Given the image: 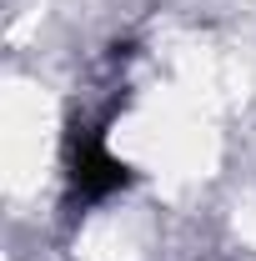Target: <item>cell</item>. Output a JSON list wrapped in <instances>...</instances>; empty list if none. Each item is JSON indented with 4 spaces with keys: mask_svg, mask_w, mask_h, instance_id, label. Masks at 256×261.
<instances>
[{
    "mask_svg": "<svg viewBox=\"0 0 256 261\" xmlns=\"http://www.w3.org/2000/svg\"><path fill=\"white\" fill-rule=\"evenodd\" d=\"M65 171H70V196H75L81 206H96V201L116 196L131 181V166L106 146V126H100V121H75V126H70Z\"/></svg>",
    "mask_w": 256,
    "mask_h": 261,
    "instance_id": "cell-1",
    "label": "cell"
}]
</instances>
